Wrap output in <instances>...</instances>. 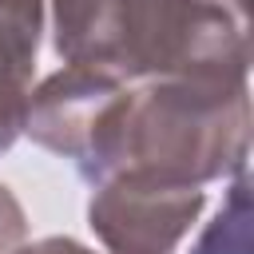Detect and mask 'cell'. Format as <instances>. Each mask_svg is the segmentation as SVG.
<instances>
[{"mask_svg":"<svg viewBox=\"0 0 254 254\" xmlns=\"http://www.w3.org/2000/svg\"><path fill=\"white\" fill-rule=\"evenodd\" d=\"M250 155V79L171 75L123 83L75 171L95 187L119 171H151L190 187L230 179Z\"/></svg>","mask_w":254,"mask_h":254,"instance_id":"obj_1","label":"cell"},{"mask_svg":"<svg viewBox=\"0 0 254 254\" xmlns=\"http://www.w3.org/2000/svg\"><path fill=\"white\" fill-rule=\"evenodd\" d=\"M206 206V190L151 171H119L95 183L87 226L103 254H171Z\"/></svg>","mask_w":254,"mask_h":254,"instance_id":"obj_2","label":"cell"},{"mask_svg":"<svg viewBox=\"0 0 254 254\" xmlns=\"http://www.w3.org/2000/svg\"><path fill=\"white\" fill-rule=\"evenodd\" d=\"M123 83L91 71V67H75L64 64L60 71H52L48 79H40V87H32L28 95V115H24V135L32 143H40L44 151L79 163L111 95Z\"/></svg>","mask_w":254,"mask_h":254,"instance_id":"obj_3","label":"cell"},{"mask_svg":"<svg viewBox=\"0 0 254 254\" xmlns=\"http://www.w3.org/2000/svg\"><path fill=\"white\" fill-rule=\"evenodd\" d=\"M48 0H0V155L24 135Z\"/></svg>","mask_w":254,"mask_h":254,"instance_id":"obj_4","label":"cell"},{"mask_svg":"<svg viewBox=\"0 0 254 254\" xmlns=\"http://www.w3.org/2000/svg\"><path fill=\"white\" fill-rule=\"evenodd\" d=\"M190 254H250V175L246 167L230 175V190L218 214L202 226Z\"/></svg>","mask_w":254,"mask_h":254,"instance_id":"obj_5","label":"cell"},{"mask_svg":"<svg viewBox=\"0 0 254 254\" xmlns=\"http://www.w3.org/2000/svg\"><path fill=\"white\" fill-rule=\"evenodd\" d=\"M28 242V218L20 198L0 183V254H16Z\"/></svg>","mask_w":254,"mask_h":254,"instance_id":"obj_6","label":"cell"},{"mask_svg":"<svg viewBox=\"0 0 254 254\" xmlns=\"http://www.w3.org/2000/svg\"><path fill=\"white\" fill-rule=\"evenodd\" d=\"M16 254H95V250L67 238V234H52V238H40V242H24Z\"/></svg>","mask_w":254,"mask_h":254,"instance_id":"obj_7","label":"cell"}]
</instances>
